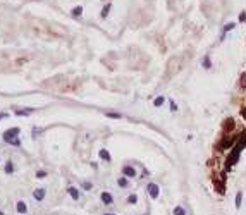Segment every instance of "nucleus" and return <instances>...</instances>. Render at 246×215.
<instances>
[{
    "label": "nucleus",
    "instance_id": "obj_5",
    "mask_svg": "<svg viewBox=\"0 0 246 215\" xmlns=\"http://www.w3.org/2000/svg\"><path fill=\"white\" fill-rule=\"evenodd\" d=\"M146 193H148V196H150L151 200H157L158 195H160V188H158V184L150 183V184L146 186Z\"/></svg>",
    "mask_w": 246,
    "mask_h": 215
},
{
    "label": "nucleus",
    "instance_id": "obj_12",
    "mask_svg": "<svg viewBox=\"0 0 246 215\" xmlns=\"http://www.w3.org/2000/svg\"><path fill=\"white\" fill-rule=\"evenodd\" d=\"M100 158H102V160H103V162H110V153H108L107 150H105V148H102V150H100Z\"/></svg>",
    "mask_w": 246,
    "mask_h": 215
},
{
    "label": "nucleus",
    "instance_id": "obj_1",
    "mask_svg": "<svg viewBox=\"0 0 246 215\" xmlns=\"http://www.w3.org/2000/svg\"><path fill=\"white\" fill-rule=\"evenodd\" d=\"M237 139H239V136L237 134H224L222 136V139L217 143V150L219 152H226V150H232L234 148V145L237 143Z\"/></svg>",
    "mask_w": 246,
    "mask_h": 215
},
{
    "label": "nucleus",
    "instance_id": "obj_23",
    "mask_svg": "<svg viewBox=\"0 0 246 215\" xmlns=\"http://www.w3.org/2000/svg\"><path fill=\"white\" fill-rule=\"evenodd\" d=\"M107 117H110V119H120L122 115H120V114H115V112H107Z\"/></svg>",
    "mask_w": 246,
    "mask_h": 215
},
{
    "label": "nucleus",
    "instance_id": "obj_19",
    "mask_svg": "<svg viewBox=\"0 0 246 215\" xmlns=\"http://www.w3.org/2000/svg\"><path fill=\"white\" fill-rule=\"evenodd\" d=\"M232 28H234V22H231V24H226V26H224V31H222V36H220V38H224V36H226L227 33H229V31L232 30Z\"/></svg>",
    "mask_w": 246,
    "mask_h": 215
},
{
    "label": "nucleus",
    "instance_id": "obj_9",
    "mask_svg": "<svg viewBox=\"0 0 246 215\" xmlns=\"http://www.w3.org/2000/svg\"><path fill=\"white\" fill-rule=\"evenodd\" d=\"M16 210H17V214H21V215H26L28 214V205L22 201V200H19L17 203H16Z\"/></svg>",
    "mask_w": 246,
    "mask_h": 215
},
{
    "label": "nucleus",
    "instance_id": "obj_16",
    "mask_svg": "<svg viewBox=\"0 0 246 215\" xmlns=\"http://www.w3.org/2000/svg\"><path fill=\"white\" fill-rule=\"evenodd\" d=\"M239 88L246 89V72H243V74H241V78H239Z\"/></svg>",
    "mask_w": 246,
    "mask_h": 215
},
{
    "label": "nucleus",
    "instance_id": "obj_14",
    "mask_svg": "<svg viewBox=\"0 0 246 215\" xmlns=\"http://www.w3.org/2000/svg\"><path fill=\"white\" fill-rule=\"evenodd\" d=\"M241 203H243V193H241V191H237V193H236V208H237V210L241 208Z\"/></svg>",
    "mask_w": 246,
    "mask_h": 215
},
{
    "label": "nucleus",
    "instance_id": "obj_7",
    "mask_svg": "<svg viewBox=\"0 0 246 215\" xmlns=\"http://www.w3.org/2000/svg\"><path fill=\"white\" fill-rule=\"evenodd\" d=\"M45 195H47V189H45V188H38V189L33 191V198H35L36 201H43V200H45Z\"/></svg>",
    "mask_w": 246,
    "mask_h": 215
},
{
    "label": "nucleus",
    "instance_id": "obj_2",
    "mask_svg": "<svg viewBox=\"0 0 246 215\" xmlns=\"http://www.w3.org/2000/svg\"><path fill=\"white\" fill-rule=\"evenodd\" d=\"M234 129H236V120L232 117H227L226 120L222 122V133H224V134H232Z\"/></svg>",
    "mask_w": 246,
    "mask_h": 215
},
{
    "label": "nucleus",
    "instance_id": "obj_27",
    "mask_svg": "<svg viewBox=\"0 0 246 215\" xmlns=\"http://www.w3.org/2000/svg\"><path fill=\"white\" fill-rule=\"evenodd\" d=\"M170 110H172V112H176L177 110V105L174 103V102H170Z\"/></svg>",
    "mask_w": 246,
    "mask_h": 215
},
{
    "label": "nucleus",
    "instance_id": "obj_20",
    "mask_svg": "<svg viewBox=\"0 0 246 215\" xmlns=\"http://www.w3.org/2000/svg\"><path fill=\"white\" fill-rule=\"evenodd\" d=\"M128 203L129 205H136V203H138V196L136 195H129L128 196Z\"/></svg>",
    "mask_w": 246,
    "mask_h": 215
},
{
    "label": "nucleus",
    "instance_id": "obj_28",
    "mask_svg": "<svg viewBox=\"0 0 246 215\" xmlns=\"http://www.w3.org/2000/svg\"><path fill=\"white\" fill-rule=\"evenodd\" d=\"M239 21H246V14H245V12H241V16H239Z\"/></svg>",
    "mask_w": 246,
    "mask_h": 215
},
{
    "label": "nucleus",
    "instance_id": "obj_8",
    "mask_svg": "<svg viewBox=\"0 0 246 215\" xmlns=\"http://www.w3.org/2000/svg\"><path fill=\"white\" fill-rule=\"evenodd\" d=\"M100 200H102L103 205H112L114 203V196H112V193H108V191H103L100 195Z\"/></svg>",
    "mask_w": 246,
    "mask_h": 215
},
{
    "label": "nucleus",
    "instance_id": "obj_13",
    "mask_svg": "<svg viewBox=\"0 0 246 215\" xmlns=\"http://www.w3.org/2000/svg\"><path fill=\"white\" fill-rule=\"evenodd\" d=\"M31 112H35V108H21V110H16V115L22 117V115H30Z\"/></svg>",
    "mask_w": 246,
    "mask_h": 215
},
{
    "label": "nucleus",
    "instance_id": "obj_29",
    "mask_svg": "<svg viewBox=\"0 0 246 215\" xmlns=\"http://www.w3.org/2000/svg\"><path fill=\"white\" fill-rule=\"evenodd\" d=\"M7 117V114H0V120H2V119H5Z\"/></svg>",
    "mask_w": 246,
    "mask_h": 215
},
{
    "label": "nucleus",
    "instance_id": "obj_10",
    "mask_svg": "<svg viewBox=\"0 0 246 215\" xmlns=\"http://www.w3.org/2000/svg\"><path fill=\"white\" fill-rule=\"evenodd\" d=\"M67 195H69L72 200H79V191L74 188V186H69V188H67Z\"/></svg>",
    "mask_w": 246,
    "mask_h": 215
},
{
    "label": "nucleus",
    "instance_id": "obj_4",
    "mask_svg": "<svg viewBox=\"0 0 246 215\" xmlns=\"http://www.w3.org/2000/svg\"><path fill=\"white\" fill-rule=\"evenodd\" d=\"M17 136H19V127H12V129H7V131L4 133V139H5L9 145H12V141L17 139Z\"/></svg>",
    "mask_w": 246,
    "mask_h": 215
},
{
    "label": "nucleus",
    "instance_id": "obj_25",
    "mask_svg": "<svg viewBox=\"0 0 246 215\" xmlns=\"http://www.w3.org/2000/svg\"><path fill=\"white\" fill-rule=\"evenodd\" d=\"M83 189H84V191H89V189H91V188H93V184H91V183H83Z\"/></svg>",
    "mask_w": 246,
    "mask_h": 215
},
{
    "label": "nucleus",
    "instance_id": "obj_15",
    "mask_svg": "<svg viewBox=\"0 0 246 215\" xmlns=\"http://www.w3.org/2000/svg\"><path fill=\"white\" fill-rule=\"evenodd\" d=\"M108 12H110V4H107V5L102 9V12H100V17H102V19H105V17L108 16Z\"/></svg>",
    "mask_w": 246,
    "mask_h": 215
},
{
    "label": "nucleus",
    "instance_id": "obj_31",
    "mask_svg": "<svg viewBox=\"0 0 246 215\" xmlns=\"http://www.w3.org/2000/svg\"><path fill=\"white\" fill-rule=\"evenodd\" d=\"M0 215H5V214H4V212H2V210H0Z\"/></svg>",
    "mask_w": 246,
    "mask_h": 215
},
{
    "label": "nucleus",
    "instance_id": "obj_26",
    "mask_svg": "<svg viewBox=\"0 0 246 215\" xmlns=\"http://www.w3.org/2000/svg\"><path fill=\"white\" fill-rule=\"evenodd\" d=\"M45 176H47L45 170H38V172H36V177H45Z\"/></svg>",
    "mask_w": 246,
    "mask_h": 215
},
{
    "label": "nucleus",
    "instance_id": "obj_21",
    "mask_svg": "<svg viewBox=\"0 0 246 215\" xmlns=\"http://www.w3.org/2000/svg\"><path fill=\"white\" fill-rule=\"evenodd\" d=\"M164 102H165V98L164 97H157L155 100H153V105H155V107H160V105H164Z\"/></svg>",
    "mask_w": 246,
    "mask_h": 215
},
{
    "label": "nucleus",
    "instance_id": "obj_6",
    "mask_svg": "<svg viewBox=\"0 0 246 215\" xmlns=\"http://www.w3.org/2000/svg\"><path fill=\"white\" fill-rule=\"evenodd\" d=\"M122 176L128 177V179L136 177V169H134L133 165H124V167H122Z\"/></svg>",
    "mask_w": 246,
    "mask_h": 215
},
{
    "label": "nucleus",
    "instance_id": "obj_30",
    "mask_svg": "<svg viewBox=\"0 0 246 215\" xmlns=\"http://www.w3.org/2000/svg\"><path fill=\"white\" fill-rule=\"evenodd\" d=\"M105 215H117V214H105Z\"/></svg>",
    "mask_w": 246,
    "mask_h": 215
},
{
    "label": "nucleus",
    "instance_id": "obj_17",
    "mask_svg": "<svg viewBox=\"0 0 246 215\" xmlns=\"http://www.w3.org/2000/svg\"><path fill=\"white\" fill-rule=\"evenodd\" d=\"M71 14H72V16H74V17H79V16H81V14H83V7H81V5H78V7H74V9H72V12H71Z\"/></svg>",
    "mask_w": 246,
    "mask_h": 215
},
{
    "label": "nucleus",
    "instance_id": "obj_18",
    "mask_svg": "<svg viewBox=\"0 0 246 215\" xmlns=\"http://www.w3.org/2000/svg\"><path fill=\"white\" fill-rule=\"evenodd\" d=\"M4 170H5V174H12V172H14V164L9 160V162L5 164V169H4Z\"/></svg>",
    "mask_w": 246,
    "mask_h": 215
},
{
    "label": "nucleus",
    "instance_id": "obj_3",
    "mask_svg": "<svg viewBox=\"0 0 246 215\" xmlns=\"http://www.w3.org/2000/svg\"><path fill=\"white\" fill-rule=\"evenodd\" d=\"M179 67H181V57H172V59H169V64H167V72L169 74L177 72Z\"/></svg>",
    "mask_w": 246,
    "mask_h": 215
},
{
    "label": "nucleus",
    "instance_id": "obj_24",
    "mask_svg": "<svg viewBox=\"0 0 246 215\" xmlns=\"http://www.w3.org/2000/svg\"><path fill=\"white\" fill-rule=\"evenodd\" d=\"M203 67H205V69L212 67V62H210V59H208V57H205V60H203Z\"/></svg>",
    "mask_w": 246,
    "mask_h": 215
},
{
    "label": "nucleus",
    "instance_id": "obj_11",
    "mask_svg": "<svg viewBox=\"0 0 246 215\" xmlns=\"http://www.w3.org/2000/svg\"><path fill=\"white\" fill-rule=\"evenodd\" d=\"M117 186H119V188H122V189L129 188V179H128V177H124V176L119 177V179H117Z\"/></svg>",
    "mask_w": 246,
    "mask_h": 215
},
{
    "label": "nucleus",
    "instance_id": "obj_22",
    "mask_svg": "<svg viewBox=\"0 0 246 215\" xmlns=\"http://www.w3.org/2000/svg\"><path fill=\"white\" fill-rule=\"evenodd\" d=\"M174 215H186V210L183 206H176L174 208Z\"/></svg>",
    "mask_w": 246,
    "mask_h": 215
}]
</instances>
